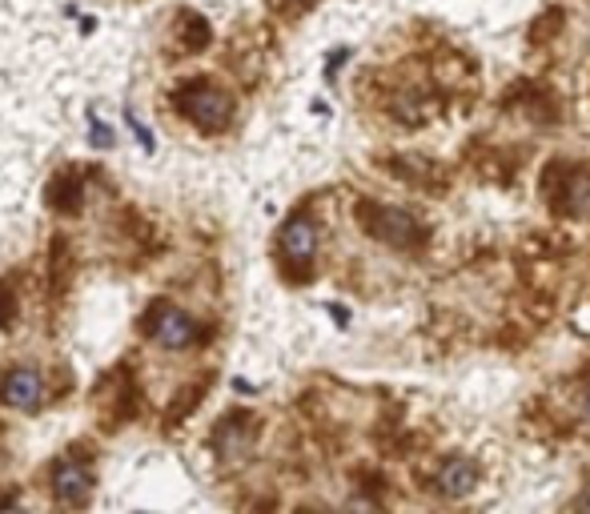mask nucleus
<instances>
[{
    "label": "nucleus",
    "instance_id": "nucleus-1",
    "mask_svg": "<svg viewBox=\"0 0 590 514\" xmlns=\"http://www.w3.org/2000/svg\"><path fill=\"white\" fill-rule=\"evenodd\" d=\"M177 105H181V113H185L189 121H197L201 129H221V125L233 117V101H229L221 89L205 85V81H197V85L181 89Z\"/></svg>",
    "mask_w": 590,
    "mask_h": 514
},
{
    "label": "nucleus",
    "instance_id": "nucleus-2",
    "mask_svg": "<svg viewBox=\"0 0 590 514\" xmlns=\"http://www.w3.org/2000/svg\"><path fill=\"white\" fill-rule=\"evenodd\" d=\"M362 221H366V233L406 249V245H418L426 237V229L406 213V209H386V205H362Z\"/></svg>",
    "mask_w": 590,
    "mask_h": 514
},
{
    "label": "nucleus",
    "instance_id": "nucleus-3",
    "mask_svg": "<svg viewBox=\"0 0 590 514\" xmlns=\"http://www.w3.org/2000/svg\"><path fill=\"white\" fill-rule=\"evenodd\" d=\"M0 398H5L13 410H37L45 402V382H41L37 370L17 366V370L5 374V382H0Z\"/></svg>",
    "mask_w": 590,
    "mask_h": 514
},
{
    "label": "nucleus",
    "instance_id": "nucleus-4",
    "mask_svg": "<svg viewBox=\"0 0 590 514\" xmlns=\"http://www.w3.org/2000/svg\"><path fill=\"white\" fill-rule=\"evenodd\" d=\"M281 253L293 266H310L318 253V225L310 217H289L281 229Z\"/></svg>",
    "mask_w": 590,
    "mask_h": 514
},
{
    "label": "nucleus",
    "instance_id": "nucleus-5",
    "mask_svg": "<svg viewBox=\"0 0 590 514\" xmlns=\"http://www.w3.org/2000/svg\"><path fill=\"white\" fill-rule=\"evenodd\" d=\"M53 494H57L65 506H85L89 494H93V474H89V466L65 462V466L53 474Z\"/></svg>",
    "mask_w": 590,
    "mask_h": 514
},
{
    "label": "nucleus",
    "instance_id": "nucleus-6",
    "mask_svg": "<svg viewBox=\"0 0 590 514\" xmlns=\"http://www.w3.org/2000/svg\"><path fill=\"white\" fill-rule=\"evenodd\" d=\"M153 334H157V342H161L165 350H185V346H193V338H197V322H193L189 314H181V310H161Z\"/></svg>",
    "mask_w": 590,
    "mask_h": 514
},
{
    "label": "nucleus",
    "instance_id": "nucleus-7",
    "mask_svg": "<svg viewBox=\"0 0 590 514\" xmlns=\"http://www.w3.org/2000/svg\"><path fill=\"white\" fill-rule=\"evenodd\" d=\"M478 486V466L470 458H446L438 466V490L446 498H466Z\"/></svg>",
    "mask_w": 590,
    "mask_h": 514
},
{
    "label": "nucleus",
    "instance_id": "nucleus-8",
    "mask_svg": "<svg viewBox=\"0 0 590 514\" xmlns=\"http://www.w3.org/2000/svg\"><path fill=\"white\" fill-rule=\"evenodd\" d=\"M13 322V294L9 286H0V326H9Z\"/></svg>",
    "mask_w": 590,
    "mask_h": 514
},
{
    "label": "nucleus",
    "instance_id": "nucleus-9",
    "mask_svg": "<svg viewBox=\"0 0 590 514\" xmlns=\"http://www.w3.org/2000/svg\"><path fill=\"white\" fill-rule=\"evenodd\" d=\"M93 141L109 149V145H113V133H109V125H93Z\"/></svg>",
    "mask_w": 590,
    "mask_h": 514
},
{
    "label": "nucleus",
    "instance_id": "nucleus-10",
    "mask_svg": "<svg viewBox=\"0 0 590 514\" xmlns=\"http://www.w3.org/2000/svg\"><path fill=\"white\" fill-rule=\"evenodd\" d=\"M574 506H578V510H586V506H590V490H586V494H578V498H574Z\"/></svg>",
    "mask_w": 590,
    "mask_h": 514
},
{
    "label": "nucleus",
    "instance_id": "nucleus-11",
    "mask_svg": "<svg viewBox=\"0 0 590 514\" xmlns=\"http://www.w3.org/2000/svg\"><path fill=\"white\" fill-rule=\"evenodd\" d=\"M586 422H590V398H586Z\"/></svg>",
    "mask_w": 590,
    "mask_h": 514
}]
</instances>
